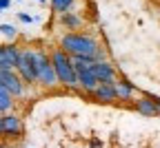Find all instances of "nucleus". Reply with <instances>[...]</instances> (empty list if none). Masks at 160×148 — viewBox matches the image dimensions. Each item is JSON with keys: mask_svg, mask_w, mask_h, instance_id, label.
I'll list each match as a JSON object with an SVG mask.
<instances>
[{"mask_svg": "<svg viewBox=\"0 0 160 148\" xmlns=\"http://www.w3.org/2000/svg\"><path fill=\"white\" fill-rule=\"evenodd\" d=\"M0 135H5V128H2V117H0Z\"/></svg>", "mask_w": 160, "mask_h": 148, "instance_id": "6ab92c4d", "label": "nucleus"}, {"mask_svg": "<svg viewBox=\"0 0 160 148\" xmlns=\"http://www.w3.org/2000/svg\"><path fill=\"white\" fill-rule=\"evenodd\" d=\"M76 73H78V84H80V89H82V91L93 93V91L98 89L100 82L96 80V75H93L91 69H76Z\"/></svg>", "mask_w": 160, "mask_h": 148, "instance_id": "9b49d317", "label": "nucleus"}, {"mask_svg": "<svg viewBox=\"0 0 160 148\" xmlns=\"http://www.w3.org/2000/svg\"><path fill=\"white\" fill-rule=\"evenodd\" d=\"M9 5H11V0H0V11H5Z\"/></svg>", "mask_w": 160, "mask_h": 148, "instance_id": "a211bd4d", "label": "nucleus"}, {"mask_svg": "<svg viewBox=\"0 0 160 148\" xmlns=\"http://www.w3.org/2000/svg\"><path fill=\"white\" fill-rule=\"evenodd\" d=\"M16 73L22 77L25 84H38V62H36V51L33 49H22Z\"/></svg>", "mask_w": 160, "mask_h": 148, "instance_id": "7ed1b4c3", "label": "nucleus"}, {"mask_svg": "<svg viewBox=\"0 0 160 148\" xmlns=\"http://www.w3.org/2000/svg\"><path fill=\"white\" fill-rule=\"evenodd\" d=\"M0 33H2L7 40H13L18 31H16V27H13V25H0Z\"/></svg>", "mask_w": 160, "mask_h": 148, "instance_id": "dca6fc26", "label": "nucleus"}, {"mask_svg": "<svg viewBox=\"0 0 160 148\" xmlns=\"http://www.w3.org/2000/svg\"><path fill=\"white\" fill-rule=\"evenodd\" d=\"M58 20H60V25H62V27H67V29H80V27H82V18H80L78 13H62V16H58Z\"/></svg>", "mask_w": 160, "mask_h": 148, "instance_id": "ddd939ff", "label": "nucleus"}, {"mask_svg": "<svg viewBox=\"0 0 160 148\" xmlns=\"http://www.w3.org/2000/svg\"><path fill=\"white\" fill-rule=\"evenodd\" d=\"M133 84L129 80H116V95L118 99H122V102H129L133 97Z\"/></svg>", "mask_w": 160, "mask_h": 148, "instance_id": "f8f14e48", "label": "nucleus"}, {"mask_svg": "<svg viewBox=\"0 0 160 148\" xmlns=\"http://www.w3.org/2000/svg\"><path fill=\"white\" fill-rule=\"evenodd\" d=\"M20 47L11 44H0V71H16L18 60H20Z\"/></svg>", "mask_w": 160, "mask_h": 148, "instance_id": "39448f33", "label": "nucleus"}, {"mask_svg": "<svg viewBox=\"0 0 160 148\" xmlns=\"http://www.w3.org/2000/svg\"><path fill=\"white\" fill-rule=\"evenodd\" d=\"M18 18L22 20V22H33V18H31V16H27V13H18Z\"/></svg>", "mask_w": 160, "mask_h": 148, "instance_id": "f3484780", "label": "nucleus"}, {"mask_svg": "<svg viewBox=\"0 0 160 148\" xmlns=\"http://www.w3.org/2000/svg\"><path fill=\"white\" fill-rule=\"evenodd\" d=\"M0 84L11 93V97H18L25 93V82L16 71H0Z\"/></svg>", "mask_w": 160, "mask_h": 148, "instance_id": "423d86ee", "label": "nucleus"}, {"mask_svg": "<svg viewBox=\"0 0 160 148\" xmlns=\"http://www.w3.org/2000/svg\"><path fill=\"white\" fill-rule=\"evenodd\" d=\"M0 13H2V11H0Z\"/></svg>", "mask_w": 160, "mask_h": 148, "instance_id": "4be33fe9", "label": "nucleus"}, {"mask_svg": "<svg viewBox=\"0 0 160 148\" xmlns=\"http://www.w3.org/2000/svg\"><path fill=\"white\" fill-rule=\"evenodd\" d=\"M36 62H38V84H42L45 89H53L56 84H60L49 53H45V51H36Z\"/></svg>", "mask_w": 160, "mask_h": 148, "instance_id": "20e7f679", "label": "nucleus"}, {"mask_svg": "<svg viewBox=\"0 0 160 148\" xmlns=\"http://www.w3.org/2000/svg\"><path fill=\"white\" fill-rule=\"evenodd\" d=\"M133 109L140 113V115H145V117H158L160 115V106H158V102L156 97H140L133 102Z\"/></svg>", "mask_w": 160, "mask_h": 148, "instance_id": "0eeeda50", "label": "nucleus"}, {"mask_svg": "<svg viewBox=\"0 0 160 148\" xmlns=\"http://www.w3.org/2000/svg\"><path fill=\"white\" fill-rule=\"evenodd\" d=\"M51 62H53L58 82L62 84V86H67V89L80 86V84H78L76 67H73V62H71V55H67L62 49H53V51H51Z\"/></svg>", "mask_w": 160, "mask_h": 148, "instance_id": "f03ea898", "label": "nucleus"}, {"mask_svg": "<svg viewBox=\"0 0 160 148\" xmlns=\"http://www.w3.org/2000/svg\"><path fill=\"white\" fill-rule=\"evenodd\" d=\"M0 148H5V146H2V144H0Z\"/></svg>", "mask_w": 160, "mask_h": 148, "instance_id": "412c9836", "label": "nucleus"}, {"mask_svg": "<svg viewBox=\"0 0 160 148\" xmlns=\"http://www.w3.org/2000/svg\"><path fill=\"white\" fill-rule=\"evenodd\" d=\"M60 49L71 58H93L100 49V42L89 35V33H78V31H69L60 38Z\"/></svg>", "mask_w": 160, "mask_h": 148, "instance_id": "f257e3e1", "label": "nucleus"}, {"mask_svg": "<svg viewBox=\"0 0 160 148\" xmlns=\"http://www.w3.org/2000/svg\"><path fill=\"white\" fill-rule=\"evenodd\" d=\"M96 80L100 84H109V82H116V69L109 64V62H96V64L91 67Z\"/></svg>", "mask_w": 160, "mask_h": 148, "instance_id": "6e6552de", "label": "nucleus"}, {"mask_svg": "<svg viewBox=\"0 0 160 148\" xmlns=\"http://www.w3.org/2000/svg\"><path fill=\"white\" fill-rule=\"evenodd\" d=\"M73 5H76V0H51V9H53V13H58V16L69 13V11L73 9Z\"/></svg>", "mask_w": 160, "mask_h": 148, "instance_id": "4468645a", "label": "nucleus"}, {"mask_svg": "<svg viewBox=\"0 0 160 148\" xmlns=\"http://www.w3.org/2000/svg\"><path fill=\"white\" fill-rule=\"evenodd\" d=\"M11 104H13V102H11V93L2 86V84H0V111L7 115V111L11 109Z\"/></svg>", "mask_w": 160, "mask_h": 148, "instance_id": "2eb2a0df", "label": "nucleus"}, {"mask_svg": "<svg viewBox=\"0 0 160 148\" xmlns=\"http://www.w3.org/2000/svg\"><path fill=\"white\" fill-rule=\"evenodd\" d=\"M96 97V102H102V104H111L118 99L116 95V82H109V84H98V89L91 93Z\"/></svg>", "mask_w": 160, "mask_h": 148, "instance_id": "1a4fd4ad", "label": "nucleus"}, {"mask_svg": "<svg viewBox=\"0 0 160 148\" xmlns=\"http://www.w3.org/2000/svg\"><path fill=\"white\" fill-rule=\"evenodd\" d=\"M2 128H5V135H7V137H20V135H22V131H25L20 117H18V115H11V113L2 115Z\"/></svg>", "mask_w": 160, "mask_h": 148, "instance_id": "9d476101", "label": "nucleus"}, {"mask_svg": "<svg viewBox=\"0 0 160 148\" xmlns=\"http://www.w3.org/2000/svg\"><path fill=\"white\" fill-rule=\"evenodd\" d=\"M38 2H47V0H38Z\"/></svg>", "mask_w": 160, "mask_h": 148, "instance_id": "aec40b11", "label": "nucleus"}]
</instances>
